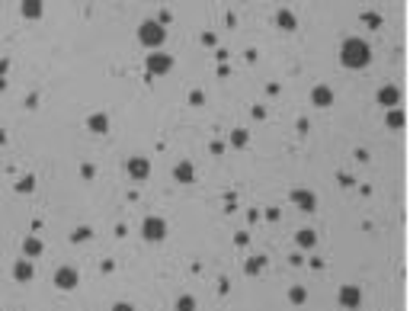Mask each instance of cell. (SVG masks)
I'll use <instances>...</instances> for the list:
<instances>
[{
	"label": "cell",
	"instance_id": "6da1fadb",
	"mask_svg": "<svg viewBox=\"0 0 410 311\" xmlns=\"http://www.w3.org/2000/svg\"><path fill=\"white\" fill-rule=\"evenodd\" d=\"M160 39H163V29L157 23H145V26H141V42H145V45H157Z\"/></svg>",
	"mask_w": 410,
	"mask_h": 311
},
{
	"label": "cell",
	"instance_id": "7a4b0ae2",
	"mask_svg": "<svg viewBox=\"0 0 410 311\" xmlns=\"http://www.w3.org/2000/svg\"><path fill=\"white\" fill-rule=\"evenodd\" d=\"M54 286H61V289H74L77 286V269H58V276H54Z\"/></svg>",
	"mask_w": 410,
	"mask_h": 311
},
{
	"label": "cell",
	"instance_id": "3957f363",
	"mask_svg": "<svg viewBox=\"0 0 410 311\" xmlns=\"http://www.w3.org/2000/svg\"><path fill=\"white\" fill-rule=\"evenodd\" d=\"M145 238L148 241H160L163 238V221L160 218H148L145 221Z\"/></svg>",
	"mask_w": 410,
	"mask_h": 311
},
{
	"label": "cell",
	"instance_id": "277c9868",
	"mask_svg": "<svg viewBox=\"0 0 410 311\" xmlns=\"http://www.w3.org/2000/svg\"><path fill=\"white\" fill-rule=\"evenodd\" d=\"M346 61L350 64H356V61H365V49H362V45H346Z\"/></svg>",
	"mask_w": 410,
	"mask_h": 311
},
{
	"label": "cell",
	"instance_id": "5b68a950",
	"mask_svg": "<svg viewBox=\"0 0 410 311\" xmlns=\"http://www.w3.org/2000/svg\"><path fill=\"white\" fill-rule=\"evenodd\" d=\"M128 173H132V177H145L148 164H145V160H132V164H128Z\"/></svg>",
	"mask_w": 410,
	"mask_h": 311
},
{
	"label": "cell",
	"instance_id": "8992f818",
	"mask_svg": "<svg viewBox=\"0 0 410 311\" xmlns=\"http://www.w3.org/2000/svg\"><path fill=\"white\" fill-rule=\"evenodd\" d=\"M148 67H151V71H167V67H170V61H167L163 55H154L151 61H148Z\"/></svg>",
	"mask_w": 410,
	"mask_h": 311
},
{
	"label": "cell",
	"instance_id": "52a82bcc",
	"mask_svg": "<svg viewBox=\"0 0 410 311\" xmlns=\"http://www.w3.org/2000/svg\"><path fill=\"white\" fill-rule=\"evenodd\" d=\"M29 276H32V263H16V279H29Z\"/></svg>",
	"mask_w": 410,
	"mask_h": 311
},
{
	"label": "cell",
	"instance_id": "ba28073f",
	"mask_svg": "<svg viewBox=\"0 0 410 311\" xmlns=\"http://www.w3.org/2000/svg\"><path fill=\"white\" fill-rule=\"evenodd\" d=\"M90 128H93V132H106V128H109L106 116H93V119H90Z\"/></svg>",
	"mask_w": 410,
	"mask_h": 311
},
{
	"label": "cell",
	"instance_id": "9c48e42d",
	"mask_svg": "<svg viewBox=\"0 0 410 311\" xmlns=\"http://www.w3.org/2000/svg\"><path fill=\"white\" fill-rule=\"evenodd\" d=\"M176 308H183V311H189V308H193V299H180V302H176Z\"/></svg>",
	"mask_w": 410,
	"mask_h": 311
},
{
	"label": "cell",
	"instance_id": "30bf717a",
	"mask_svg": "<svg viewBox=\"0 0 410 311\" xmlns=\"http://www.w3.org/2000/svg\"><path fill=\"white\" fill-rule=\"evenodd\" d=\"M26 250H29V254H39V241H26Z\"/></svg>",
	"mask_w": 410,
	"mask_h": 311
},
{
	"label": "cell",
	"instance_id": "8fae6325",
	"mask_svg": "<svg viewBox=\"0 0 410 311\" xmlns=\"http://www.w3.org/2000/svg\"><path fill=\"white\" fill-rule=\"evenodd\" d=\"M112 311H132V305H125V302H122V305H115Z\"/></svg>",
	"mask_w": 410,
	"mask_h": 311
},
{
	"label": "cell",
	"instance_id": "7c38bea8",
	"mask_svg": "<svg viewBox=\"0 0 410 311\" xmlns=\"http://www.w3.org/2000/svg\"><path fill=\"white\" fill-rule=\"evenodd\" d=\"M0 87H3V64H0Z\"/></svg>",
	"mask_w": 410,
	"mask_h": 311
}]
</instances>
